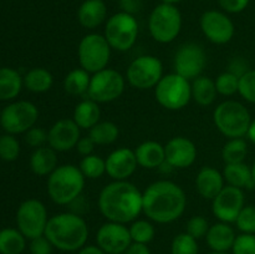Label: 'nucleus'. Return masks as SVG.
Instances as JSON below:
<instances>
[{
	"mask_svg": "<svg viewBox=\"0 0 255 254\" xmlns=\"http://www.w3.org/2000/svg\"><path fill=\"white\" fill-rule=\"evenodd\" d=\"M207 65V55L203 47L196 42L183 44L173 59L174 72L187 80H194L202 76L204 67Z\"/></svg>",
	"mask_w": 255,
	"mask_h": 254,
	"instance_id": "nucleus-14",
	"label": "nucleus"
},
{
	"mask_svg": "<svg viewBox=\"0 0 255 254\" xmlns=\"http://www.w3.org/2000/svg\"><path fill=\"white\" fill-rule=\"evenodd\" d=\"M128 229L132 242L134 243L148 244L149 242L153 241L154 234H156L153 224L146 219H136L132 222Z\"/></svg>",
	"mask_w": 255,
	"mask_h": 254,
	"instance_id": "nucleus-36",
	"label": "nucleus"
},
{
	"mask_svg": "<svg viewBox=\"0 0 255 254\" xmlns=\"http://www.w3.org/2000/svg\"><path fill=\"white\" fill-rule=\"evenodd\" d=\"M106 173L114 181H128L138 167L133 149L120 147L109 154L106 159Z\"/></svg>",
	"mask_w": 255,
	"mask_h": 254,
	"instance_id": "nucleus-20",
	"label": "nucleus"
},
{
	"mask_svg": "<svg viewBox=\"0 0 255 254\" xmlns=\"http://www.w3.org/2000/svg\"><path fill=\"white\" fill-rule=\"evenodd\" d=\"M163 77V64L153 55H142L129 64L126 80L137 90L154 89Z\"/></svg>",
	"mask_w": 255,
	"mask_h": 254,
	"instance_id": "nucleus-10",
	"label": "nucleus"
},
{
	"mask_svg": "<svg viewBox=\"0 0 255 254\" xmlns=\"http://www.w3.org/2000/svg\"><path fill=\"white\" fill-rule=\"evenodd\" d=\"M227 71L232 72V74H234L236 76H238L239 79H241L247 71H249V69H248V65H247V62L244 61L243 59L237 57V59L232 60L231 64H229V69L227 70Z\"/></svg>",
	"mask_w": 255,
	"mask_h": 254,
	"instance_id": "nucleus-48",
	"label": "nucleus"
},
{
	"mask_svg": "<svg viewBox=\"0 0 255 254\" xmlns=\"http://www.w3.org/2000/svg\"><path fill=\"white\" fill-rule=\"evenodd\" d=\"M89 131V136L96 143V146H107L114 143L120 136L119 127L111 121H100Z\"/></svg>",
	"mask_w": 255,
	"mask_h": 254,
	"instance_id": "nucleus-33",
	"label": "nucleus"
},
{
	"mask_svg": "<svg viewBox=\"0 0 255 254\" xmlns=\"http://www.w3.org/2000/svg\"><path fill=\"white\" fill-rule=\"evenodd\" d=\"M209 223L203 216H193L186 226V233L192 236L196 239L206 238L207 233L209 231Z\"/></svg>",
	"mask_w": 255,
	"mask_h": 254,
	"instance_id": "nucleus-42",
	"label": "nucleus"
},
{
	"mask_svg": "<svg viewBox=\"0 0 255 254\" xmlns=\"http://www.w3.org/2000/svg\"><path fill=\"white\" fill-rule=\"evenodd\" d=\"M85 177L75 164H61L47 178V193L59 206H69L82 194Z\"/></svg>",
	"mask_w": 255,
	"mask_h": 254,
	"instance_id": "nucleus-4",
	"label": "nucleus"
},
{
	"mask_svg": "<svg viewBox=\"0 0 255 254\" xmlns=\"http://www.w3.org/2000/svg\"><path fill=\"white\" fill-rule=\"evenodd\" d=\"M95 146H96V143L92 141L91 137L85 136V137H81V138L79 139V142H77V144L75 148H76V151L79 152L81 156L85 157V156H89V154L94 153Z\"/></svg>",
	"mask_w": 255,
	"mask_h": 254,
	"instance_id": "nucleus-47",
	"label": "nucleus"
},
{
	"mask_svg": "<svg viewBox=\"0 0 255 254\" xmlns=\"http://www.w3.org/2000/svg\"><path fill=\"white\" fill-rule=\"evenodd\" d=\"M26 247V238L19 229L0 231V254H21Z\"/></svg>",
	"mask_w": 255,
	"mask_h": 254,
	"instance_id": "nucleus-32",
	"label": "nucleus"
},
{
	"mask_svg": "<svg viewBox=\"0 0 255 254\" xmlns=\"http://www.w3.org/2000/svg\"><path fill=\"white\" fill-rule=\"evenodd\" d=\"M72 120L81 129H91L101 120L100 104L91 99L82 100L75 106Z\"/></svg>",
	"mask_w": 255,
	"mask_h": 254,
	"instance_id": "nucleus-26",
	"label": "nucleus"
},
{
	"mask_svg": "<svg viewBox=\"0 0 255 254\" xmlns=\"http://www.w3.org/2000/svg\"><path fill=\"white\" fill-rule=\"evenodd\" d=\"M80 138L81 128L72 119L59 120L47 132V143L56 152H67L75 148Z\"/></svg>",
	"mask_w": 255,
	"mask_h": 254,
	"instance_id": "nucleus-18",
	"label": "nucleus"
},
{
	"mask_svg": "<svg viewBox=\"0 0 255 254\" xmlns=\"http://www.w3.org/2000/svg\"><path fill=\"white\" fill-rule=\"evenodd\" d=\"M192 100L199 106L207 107L211 106L217 99L216 82L211 77L199 76L192 80Z\"/></svg>",
	"mask_w": 255,
	"mask_h": 254,
	"instance_id": "nucleus-28",
	"label": "nucleus"
},
{
	"mask_svg": "<svg viewBox=\"0 0 255 254\" xmlns=\"http://www.w3.org/2000/svg\"><path fill=\"white\" fill-rule=\"evenodd\" d=\"M126 80L121 72L115 69L101 70L91 76L87 96L97 104H107L121 97L124 94Z\"/></svg>",
	"mask_w": 255,
	"mask_h": 254,
	"instance_id": "nucleus-11",
	"label": "nucleus"
},
{
	"mask_svg": "<svg viewBox=\"0 0 255 254\" xmlns=\"http://www.w3.org/2000/svg\"><path fill=\"white\" fill-rule=\"evenodd\" d=\"M209 254H228V253H221V252H212V253Z\"/></svg>",
	"mask_w": 255,
	"mask_h": 254,
	"instance_id": "nucleus-55",
	"label": "nucleus"
},
{
	"mask_svg": "<svg viewBox=\"0 0 255 254\" xmlns=\"http://www.w3.org/2000/svg\"><path fill=\"white\" fill-rule=\"evenodd\" d=\"M142 196L143 213L156 223H172L186 211L187 197L183 188L168 179L151 183L142 192Z\"/></svg>",
	"mask_w": 255,
	"mask_h": 254,
	"instance_id": "nucleus-2",
	"label": "nucleus"
},
{
	"mask_svg": "<svg viewBox=\"0 0 255 254\" xmlns=\"http://www.w3.org/2000/svg\"><path fill=\"white\" fill-rule=\"evenodd\" d=\"M44 236L59 251L76 252L86 244L89 226L80 214L65 212L50 217Z\"/></svg>",
	"mask_w": 255,
	"mask_h": 254,
	"instance_id": "nucleus-3",
	"label": "nucleus"
},
{
	"mask_svg": "<svg viewBox=\"0 0 255 254\" xmlns=\"http://www.w3.org/2000/svg\"><path fill=\"white\" fill-rule=\"evenodd\" d=\"M238 94L246 101L255 104V70H249L239 79Z\"/></svg>",
	"mask_w": 255,
	"mask_h": 254,
	"instance_id": "nucleus-41",
	"label": "nucleus"
},
{
	"mask_svg": "<svg viewBox=\"0 0 255 254\" xmlns=\"http://www.w3.org/2000/svg\"><path fill=\"white\" fill-rule=\"evenodd\" d=\"M148 30L154 41L169 44L178 37L182 30V14L174 4L161 2L151 11Z\"/></svg>",
	"mask_w": 255,
	"mask_h": 254,
	"instance_id": "nucleus-6",
	"label": "nucleus"
},
{
	"mask_svg": "<svg viewBox=\"0 0 255 254\" xmlns=\"http://www.w3.org/2000/svg\"><path fill=\"white\" fill-rule=\"evenodd\" d=\"M79 168L85 178L97 179L106 173V161L97 154H89L81 159Z\"/></svg>",
	"mask_w": 255,
	"mask_h": 254,
	"instance_id": "nucleus-35",
	"label": "nucleus"
},
{
	"mask_svg": "<svg viewBox=\"0 0 255 254\" xmlns=\"http://www.w3.org/2000/svg\"><path fill=\"white\" fill-rule=\"evenodd\" d=\"M39 110L30 101H15L7 105L0 115V125L10 134L25 133L35 126Z\"/></svg>",
	"mask_w": 255,
	"mask_h": 254,
	"instance_id": "nucleus-13",
	"label": "nucleus"
},
{
	"mask_svg": "<svg viewBox=\"0 0 255 254\" xmlns=\"http://www.w3.org/2000/svg\"><path fill=\"white\" fill-rule=\"evenodd\" d=\"M30 253L31 254H51L54 246L51 242L45 236L36 237L34 239H30Z\"/></svg>",
	"mask_w": 255,
	"mask_h": 254,
	"instance_id": "nucleus-45",
	"label": "nucleus"
},
{
	"mask_svg": "<svg viewBox=\"0 0 255 254\" xmlns=\"http://www.w3.org/2000/svg\"><path fill=\"white\" fill-rule=\"evenodd\" d=\"M0 115H1V109H0Z\"/></svg>",
	"mask_w": 255,
	"mask_h": 254,
	"instance_id": "nucleus-56",
	"label": "nucleus"
},
{
	"mask_svg": "<svg viewBox=\"0 0 255 254\" xmlns=\"http://www.w3.org/2000/svg\"><path fill=\"white\" fill-rule=\"evenodd\" d=\"M252 176H253V179H254V182H255V161H254L253 166H252Z\"/></svg>",
	"mask_w": 255,
	"mask_h": 254,
	"instance_id": "nucleus-54",
	"label": "nucleus"
},
{
	"mask_svg": "<svg viewBox=\"0 0 255 254\" xmlns=\"http://www.w3.org/2000/svg\"><path fill=\"white\" fill-rule=\"evenodd\" d=\"M236 238V232L229 226V223L218 222L209 227V231L206 236V242L213 252L227 253L232 249Z\"/></svg>",
	"mask_w": 255,
	"mask_h": 254,
	"instance_id": "nucleus-24",
	"label": "nucleus"
},
{
	"mask_svg": "<svg viewBox=\"0 0 255 254\" xmlns=\"http://www.w3.org/2000/svg\"><path fill=\"white\" fill-rule=\"evenodd\" d=\"M244 206L246 198L243 189L227 184L212 201V212L219 222L236 223Z\"/></svg>",
	"mask_w": 255,
	"mask_h": 254,
	"instance_id": "nucleus-16",
	"label": "nucleus"
},
{
	"mask_svg": "<svg viewBox=\"0 0 255 254\" xmlns=\"http://www.w3.org/2000/svg\"><path fill=\"white\" fill-rule=\"evenodd\" d=\"M125 254H151V251L147 247V244L134 243V242H132L131 246L125 252Z\"/></svg>",
	"mask_w": 255,
	"mask_h": 254,
	"instance_id": "nucleus-50",
	"label": "nucleus"
},
{
	"mask_svg": "<svg viewBox=\"0 0 255 254\" xmlns=\"http://www.w3.org/2000/svg\"><path fill=\"white\" fill-rule=\"evenodd\" d=\"M213 121L218 131L227 138H243L252 124L249 110L234 100L219 104L213 111Z\"/></svg>",
	"mask_w": 255,
	"mask_h": 254,
	"instance_id": "nucleus-5",
	"label": "nucleus"
},
{
	"mask_svg": "<svg viewBox=\"0 0 255 254\" xmlns=\"http://www.w3.org/2000/svg\"><path fill=\"white\" fill-rule=\"evenodd\" d=\"M90 81H91V74L84 70L74 69L65 76L64 79V90L71 96H82L89 91Z\"/></svg>",
	"mask_w": 255,
	"mask_h": 254,
	"instance_id": "nucleus-31",
	"label": "nucleus"
},
{
	"mask_svg": "<svg viewBox=\"0 0 255 254\" xmlns=\"http://www.w3.org/2000/svg\"><path fill=\"white\" fill-rule=\"evenodd\" d=\"M24 80L16 70L11 67H0V100L9 101L20 94Z\"/></svg>",
	"mask_w": 255,
	"mask_h": 254,
	"instance_id": "nucleus-29",
	"label": "nucleus"
},
{
	"mask_svg": "<svg viewBox=\"0 0 255 254\" xmlns=\"http://www.w3.org/2000/svg\"><path fill=\"white\" fill-rule=\"evenodd\" d=\"M20 143L14 134L0 136V158L6 162H12L19 157Z\"/></svg>",
	"mask_w": 255,
	"mask_h": 254,
	"instance_id": "nucleus-39",
	"label": "nucleus"
},
{
	"mask_svg": "<svg viewBox=\"0 0 255 254\" xmlns=\"http://www.w3.org/2000/svg\"><path fill=\"white\" fill-rule=\"evenodd\" d=\"M224 181L228 186L237 187V188H254L255 182L252 176V167L242 162V163L226 164L223 169Z\"/></svg>",
	"mask_w": 255,
	"mask_h": 254,
	"instance_id": "nucleus-27",
	"label": "nucleus"
},
{
	"mask_svg": "<svg viewBox=\"0 0 255 254\" xmlns=\"http://www.w3.org/2000/svg\"><path fill=\"white\" fill-rule=\"evenodd\" d=\"M204 36L216 45L228 44L234 36L236 27L231 17L219 10H208L202 14L199 20Z\"/></svg>",
	"mask_w": 255,
	"mask_h": 254,
	"instance_id": "nucleus-15",
	"label": "nucleus"
},
{
	"mask_svg": "<svg viewBox=\"0 0 255 254\" xmlns=\"http://www.w3.org/2000/svg\"><path fill=\"white\" fill-rule=\"evenodd\" d=\"M111 50L104 35L96 32L85 35L77 47L80 66L90 74L106 69L111 59Z\"/></svg>",
	"mask_w": 255,
	"mask_h": 254,
	"instance_id": "nucleus-9",
	"label": "nucleus"
},
{
	"mask_svg": "<svg viewBox=\"0 0 255 254\" xmlns=\"http://www.w3.org/2000/svg\"><path fill=\"white\" fill-rule=\"evenodd\" d=\"M226 181L222 172L214 167L206 166L202 167L196 177V189L201 197L204 199L213 201L219 192L226 186Z\"/></svg>",
	"mask_w": 255,
	"mask_h": 254,
	"instance_id": "nucleus-21",
	"label": "nucleus"
},
{
	"mask_svg": "<svg viewBox=\"0 0 255 254\" xmlns=\"http://www.w3.org/2000/svg\"><path fill=\"white\" fill-rule=\"evenodd\" d=\"M134 154H136L137 163L142 168H159L166 162L164 146L156 141L142 142L136 147Z\"/></svg>",
	"mask_w": 255,
	"mask_h": 254,
	"instance_id": "nucleus-23",
	"label": "nucleus"
},
{
	"mask_svg": "<svg viewBox=\"0 0 255 254\" xmlns=\"http://www.w3.org/2000/svg\"><path fill=\"white\" fill-rule=\"evenodd\" d=\"M251 0H218L222 9L229 14H238L247 9Z\"/></svg>",
	"mask_w": 255,
	"mask_h": 254,
	"instance_id": "nucleus-46",
	"label": "nucleus"
},
{
	"mask_svg": "<svg viewBox=\"0 0 255 254\" xmlns=\"http://www.w3.org/2000/svg\"><path fill=\"white\" fill-rule=\"evenodd\" d=\"M162 2H167V4H174L176 5L177 2H179V1H182V0H161Z\"/></svg>",
	"mask_w": 255,
	"mask_h": 254,
	"instance_id": "nucleus-53",
	"label": "nucleus"
},
{
	"mask_svg": "<svg viewBox=\"0 0 255 254\" xmlns=\"http://www.w3.org/2000/svg\"><path fill=\"white\" fill-rule=\"evenodd\" d=\"M49 216L45 204L39 199H26L19 206L16 212L17 229L27 239L44 236Z\"/></svg>",
	"mask_w": 255,
	"mask_h": 254,
	"instance_id": "nucleus-12",
	"label": "nucleus"
},
{
	"mask_svg": "<svg viewBox=\"0 0 255 254\" xmlns=\"http://www.w3.org/2000/svg\"><path fill=\"white\" fill-rule=\"evenodd\" d=\"M154 96L162 107L171 111H178L191 102V82L176 72L163 75L161 81L154 87Z\"/></svg>",
	"mask_w": 255,
	"mask_h": 254,
	"instance_id": "nucleus-8",
	"label": "nucleus"
},
{
	"mask_svg": "<svg viewBox=\"0 0 255 254\" xmlns=\"http://www.w3.org/2000/svg\"><path fill=\"white\" fill-rule=\"evenodd\" d=\"M120 5L122 7V11L134 15L142 9L143 0H120Z\"/></svg>",
	"mask_w": 255,
	"mask_h": 254,
	"instance_id": "nucleus-49",
	"label": "nucleus"
},
{
	"mask_svg": "<svg viewBox=\"0 0 255 254\" xmlns=\"http://www.w3.org/2000/svg\"><path fill=\"white\" fill-rule=\"evenodd\" d=\"M79 254H107L99 246H85L79 251Z\"/></svg>",
	"mask_w": 255,
	"mask_h": 254,
	"instance_id": "nucleus-51",
	"label": "nucleus"
},
{
	"mask_svg": "<svg viewBox=\"0 0 255 254\" xmlns=\"http://www.w3.org/2000/svg\"><path fill=\"white\" fill-rule=\"evenodd\" d=\"M236 224L242 233L255 234V204L243 207L237 218Z\"/></svg>",
	"mask_w": 255,
	"mask_h": 254,
	"instance_id": "nucleus-40",
	"label": "nucleus"
},
{
	"mask_svg": "<svg viewBox=\"0 0 255 254\" xmlns=\"http://www.w3.org/2000/svg\"><path fill=\"white\" fill-rule=\"evenodd\" d=\"M24 86L35 94L49 91L54 85V76L44 67H35L26 72L24 76Z\"/></svg>",
	"mask_w": 255,
	"mask_h": 254,
	"instance_id": "nucleus-30",
	"label": "nucleus"
},
{
	"mask_svg": "<svg viewBox=\"0 0 255 254\" xmlns=\"http://www.w3.org/2000/svg\"><path fill=\"white\" fill-rule=\"evenodd\" d=\"M139 26L136 16L128 12L120 11L106 20L104 36L112 50L125 52L136 44Z\"/></svg>",
	"mask_w": 255,
	"mask_h": 254,
	"instance_id": "nucleus-7",
	"label": "nucleus"
},
{
	"mask_svg": "<svg viewBox=\"0 0 255 254\" xmlns=\"http://www.w3.org/2000/svg\"><path fill=\"white\" fill-rule=\"evenodd\" d=\"M107 6L104 0H85L77 10V20L85 29L94 30L106 21Z\"/></svg>",
	"mask_w": 255,
	"mask_h": 254,
	"instance_id": "nucleus-22",
	"label": "nucleus"
},
{
	"mask_svg": "<svg viewBox=\"0 0 255 254\" xmlns=\"http://www.w3.org/2000/svg\"><path fill=\"white\" fill-rule=\"evenodd\" d=\"M232 252L233 254H255V234L242 233L237 236Z\"/></svg>",
	"mask_w": 255,
	"mask_h": 254,
	"instance_id": "nucleus-43",
	"label": "nucleus"
},
{
	"mask_svg": "<svg viewBox=\"0 0 255 254\" xmlns=\"http://www.w3.org/2000/svg\"><path fill=\"white\" fill-rule=\"evenodd\" d=\"M172 254H198L199 247L197 239L189 236L188 233H181L176 236L172 241Z\"/></svg>",
	"mask_w": 255,
	"mask_h": 254,
	"instance_id": "nucleus-37",
	"label": "nucleus"
},
{
	"mask_svg": "<svg viewBox=\"0 0 255 254\" xmlns=\"http://www.w3.org/2000/svg\"><path fill=\"white\" fill-rule=\"evenodd\" d=\"M99 209L110 222L132 223L143 212V196L129 181H114L100 192Z\"/></svg>",
	"mask_w": 255,
	"mask_h": 254,
	"instance_id": "nucleus-1",
	"label": "nucleus"
},
{
	"mask_svg": "<svg viewBox=\"0 0 255 254\" xmlns=\"http://www.w3.org/2000/svg\"><path fill=\"white\" fill-rule=\"evenodd\" d=\"M25 141L29 146L34 148L45 146L47 143V132L42 129L41 127H31L29 131L25 132Z\"/></svg>",
	"mask_w": 255,
	"mask_h": 254,
	"instance_id": "nucleus-44",
	"label": "nucleus"
},
{
	"mask_svg": "<svg viewBox=\"0 0 255 254\" xmlns=\"http://www.w3.org/2000/svg\"><path fill=\"white\" fill-rule=\"evenodd\" d=\"M247 137H248L249 141L253 142V143L255 144V119L252 120V124H251V126H249Z\"/></svg>",
	"mask_w": 255,
	"mask_h": 254,
	"instance_id": "nucleus-52",
	"label": "nucleus"
},
{
	"mask_svg": "<svg viewBox=\"0 0 255 254\" xmlns=\"http://www.w3.org/2000/svg\"><path fill=\"white\" fill-rule=\"evenodd\" d=\"M97 246L107 254H121L132 243L131 234L126 224L107 222L102 224L96 234Z\"/></svg>",
	"mask_w": 255,
	"mask_h": 254,
	"instance_id": "nucleus-17",
	"label": "nucleus"
},
{
	"mask_svg": "<svg viewBox=\"0 0 255 254\" xmlns=\"http://www.w3.org/2000/svg\"><path fill=\"white\" fill-rule=\"evenodd\" d=\"M57 152L51 147L42 146L35 148L30 157V168L37 176H50L59 167Z\"/></svg>",
	"mask_w": 255,
	"mask_h": 254,
	"instance_id": "nucleus-25",
	"label": "nucleus"
},
{
	"mask_svg": "<svg viewBox=\"0 0 255 254\" xmlns=\"http://www.w3.org/2000/svg\"><path fill=\"white\" fill-rule=\"evenodd\" d=\"M214 82H216L217 92L222 96H233L239 90V77L229 71L219 75Z\"/></svg>",
	"mask_w": 255,
	"mask_h": 254,
	"instance_id": "nucleus-38",
	"label": "nucleus"
},
{
	"mask_svg": "<svg viewBox=\"0 0 255 254\" xmlns=\"http://www.w3.org/2000/svg\"><path fill=\"white\" fill-rule=\"evenodd\" d=\"M248 156V143L244 138H229L222 148V157L226 164L242 163Z\"/></svg>",
	"mask_w": 255,
	"mask_h": 254,
	"instance_id": "nucleus-34",
	"label": "nucleus"
},
{
	"mask_svg": "<svg viewBox=\"0 0 255 254\" xmlns=\"http://www.w3.org/2000/svg\"><path fill=\"white\" fill-rule=\"evenodd\" d=\"M166 162L173 168L184 169L196 162L197 147L189 138L176 136L164 144Z\"/></svg>",
	"mask_w": 255,
	"mask_h": 254,
	"instance_id": "nucleus-19",
	"label": "nucleus"
}]
</instances>
